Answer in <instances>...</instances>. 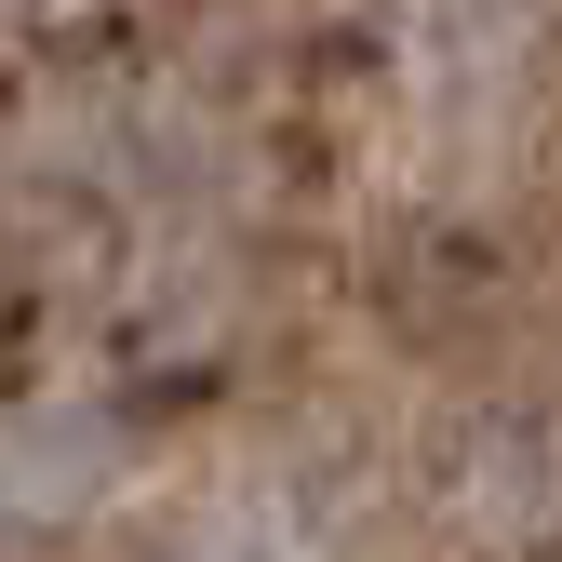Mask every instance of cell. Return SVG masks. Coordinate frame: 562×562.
Returning a JSON list of instances; mask_svg holds the SVG:
<instances>
[{
    "label": "cell",
    "instance_id": "1",
    "mask_svg": "<svg viewBox=\"0 0 562 562\" xmlns=\"http://www.w3.org/2000/svg\"><path fill=\"white\" fill-rule=\"evenodd\" d=\"M134 469V429L108 402H14L0 415V522H67Z\"/></svg>",
    "mask_w": 562,
    "mask_h": 562
},
{
    "label": "cell",
    "instance_id": "2",
    "mask_svg": "<svg viewBox=\"0 0 562 562\" xmlns=\"http://www.w3.org/2000/svg\"><path fill=\"white\" fill-rule=\"evenodd\" d=\"M175 562H295V549H281L268 522H188V536H175Z\"/></svg>",
    "mask_w": 562,
    "mask_h": 562
}]
</instances>
